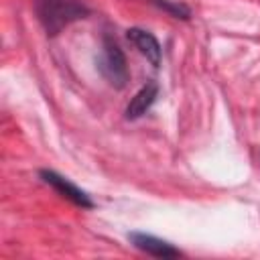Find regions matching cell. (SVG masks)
<instances>
[{"instance_id": "1", "label": "cell", "mask_w": 260, "mask_h": 260, "mask_svg": "<svg viewBox=\"0 0 260 260\" xmlns=\"http://www.w3.org/2000/svg\"><path fill=\"white\" fill-rule=\"evenodd\" d=\"M35 10L49 35H59L71 22L87 16V6L81 0H35Z\"/></svg>"}, {"instance_id": "7", "label": "cell", "mask_w": 260, "mask_h": 260, "mask_svg": "<svg viewBox=\"0 0 260 260\" xmlns=\"http://www.w3.org/2000/svg\"><path fill=\"white\" fill-rule=\"evenodd\" d=\"M152 4L158 6L160 10L169 12V14L175 16V18H183V20H187V18L191 16V10H189L185 4H181V2H173V0H152Z\"/></svg>"}, {"instance_id": "3", "label": "cell", "mask_w": 260, "mask_h": 260, "mask_svg": "<svg viewBox=\"0 0 260 260\" xmlns=\"http://www.w3.org/2000/svg\"><path fill=\"white\" fill-rule=\"evenodd\" d=\"M39 175H41V179H43L47 185H51L61 197L69 199L73 205H77V207H85V209L93 207V201L89 199V195H87L85 191H81L77 185H73L69 179L61 177L59 173H55V171H41Z\"/></svg>"}, {"instance_id": "2", "label": "cell", "mask_w": 260, "mask_h": 260, "mask_svg": "<svg viewBox=\"0 0 260 260\" xmlns=\"http://www.w3.org/2000/svg\"><path fill=\"white\" fill-rule=\"evenodd\" d=\"M98 69L118 89L124 87L128 81V67H126L124 53L110 35H106L102 41V55L98 59Z\"/></svg>"}, {"instance_id": "5", "label": "cell", "mask_w": 260, "mask_h": 260, "mask_svg": "<svg viewBox=\"0 0 260 260\" xmlns=\"http://www.w3.org/2000/svg\"><path fill=\"white\" fill-rule=\"evenodd\" d=\"M126 37L154 67L160 63V45L154 35H150L148 30H142V28H128Z\"/></svg>"}, {"instance_id": "6", "label": "cell", "mask_w": 260, "mask_h": 260, "mask_svg": "<svg viewBox=\"0 0 260 260\" xmlns=\"http://www.w3.org/2000/svg\"><path fill=\"white\" fill-rule=\"evenodd\" d=\"M156 95H158V85H156V83L150 81V83H146L144 87H140V89L136 91V95L130 100L128 108H126V118H128V120H136V118L144 116V114L150 110V106L154 104Z\"/></svg>"}, {"instance_id": "4", "label": "cell", "mask_w": 260, "mask_h": 260, "mask_svg": "<svg viewBox=\"0 0 260 260\" xmlns=\"http://www.w3.org/2000/svg\"><path fill=\"white\" fill-rule=\"evenodd\" d=\"M128 240L140 252L156 256V258H177V256H181V250H177L171 242H165V240H160L156 236H150V234H144V232H132V234H128Z\"/></svg>"}]
</instances>
